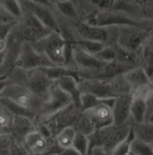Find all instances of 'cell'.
I'll use <instances>...</instances> for the list:
<instances>
[{"instance_id":"cell-40","label":"cell","mask_w":153,"mask_h":155,"mask_svg":"<svg viewBox=\"0 0 153 155\" xmlns=\"http://www.w3.org/2000/svg\"><path fill=\"white\" fill-rule=\"evenodd\" d=\"M8 83V79H4V80H0V92L2 91V89L4 88V87Z\"/></svg>"},{"instance_id":"cell-31","label":"cell","mask_w":153,"mask_h":155,"mask_svg":"<svg viewBox=\"0 0 153 155\" xmlns=\"http://www.w3.org/2000/svg\"><path fill=\"white\" fill-rule=\"evenodd\" d=\"M134 134L132 132V133L130 134V135L128 136L127 139H125L123 142H122L115 150L112 152L111 155H128L130 154V148H131V143L132 142V140L134 139Z\"/></svg>"},{"instance_id":"cell-23","label":"cell","mask_w":153,"mask_h":155,"mask_svg":"<svg viewBox=\"0 0 153 155\" xmlns=\"http://www.w3.org/2000/svg\"><path fill=\"white\" fill-rule=\"evenodd\" d=\"M55 8L57 14L62 18L70 22H78L73 1H55Z\"/></svg>"},{"instance_id":"cell-25","label":"cell","mask_w":153,"mask_h":155,"mask_svg":"<svg viewBox=\"0 0 153 155\" xmlns=\"http://www.w3.org/2000/svg\"><path fill=\"white\" fill-rule=\"evenodd\" d=\"M73 128L75 129L76 133L84 134L87 137H90L96 131L93 122L84 112H81V114L78 116L75 124H73Z\"/></svg>"},{"instance_id":"cell-24","label":"cell","mask_w":153,"mask_h":155,"mask_svg":"<svg viewBox=\"0 0 153 155\" xmlns=\"http://www.w3.org/2000/svg\"><path fill=\"white\" fill-rule=\"evenodd\" d=\"M76 131L73 126H70L62 130L55 138V142L59 149L62 152L73 147V143L76 136Z\"/></svg>"},{"instance_id":"cell-35","label":"cell","mask_w":153,"mask_h":155,"mask_svg":"<svg viewBox=\"0 0 153 155\" xmlns=\"http://www.w3.org/2000/svg\"><path fill=\"white\" fill-rule=\"evenodd\" d=\"M16 22L6 23V24H0V41L1 40H5V39H7L9 37V35L12 33L13 28L15 27Z\"/></svg>"},{"instance_id":"cell-37","label":"cell","mask_w":153,"mask_h":155,"mask_svg":"<svg viewBox=\"0 0 153 155\" xmlns=\"http://www.w3.org/2000/svg\"><path fill=\"white\" fill-rule=\"evenodd\" d=\"M93 3L100 11H107L113 9L115 0H95Z\"/></svg>"},{"instance_id":"cell-30","label":"cell","mask_w":153,"mask_h":155,"mask_svg":"<svg viewBox=\"0 0 153 155\" xmlns=\"http://www.w3.org/2000/svg\"><path fill=\"white\" fill-rule=\"evenodd\" d=\"M116 45V44H115ZM115 46H105V48L96 53L95 56L104 62L109 63L115 61L116 59V49Z\"/></svg>"},{"instance_id":"cell-9","label":"cell","mask_w":153,"mask_h":155,"mask_svg":"<svg viewBox=\"0 0 153 155\" xmlns=\"http://www.w3.org/2000/svg\"><path fill=\"white\" fill-rule=\"evenodd\" d=\"M55 65L48 59V57L38 51L31 43L24 42L22 46L16 67L29 71L42 68L54 67Z\"/></svg>"},{"instance_id":"cell-33","label":"cell","mask_w":153,"mask_h":155,"mask_svg":"<svg viewBox=\"0 0 153 155\" xmlns=\"http://www.w3.org/2000/svg\"><path fill=\"white\" fill-rule=\"evenodd\" d=\"M10 155H31V153L25 146L24 142H22L14 136Z\"/></svg>"},{"instance_id":"cell-41","label":"cell","mask_w":153,"mask_h":155,"mask_svg":"<svg viewBox=\"0 0 153 155\" xmlns=\"http://www.w3.org/2000/svg\"><path fill=\"white\" fill-rule=\"evenodd\" d=\"M128 155H132V154H131V153H130V154H128Z\"/></svg>"},{"instance_id":"cell-8","label":"cell","mask_w":153,"mask_h":155,"mask_svg":"<svg viewBox=\"0 0 153 155\" xmlns=\"http://www.w3.org/2000/svg\"><path fill=\"white\" fill-rule=\"evenodd\" d=\"M117 27V44L120 47L134 53H138L139 50L153 30L136 25H122Z\"/></svg>"},{"instance_id":"cell-38","label":"cell","mask_w":153,"mask_h":155,"mask_svg":"<svg viewBox=\"0 0 153 155\" xmlns=\"http://www.w3.org/2000/svg\"><path fill=\"white\" fill-rule=\"evenodd\" d=\"M12 22H16V21H15L10 16H8L0 7V24H6V23H12Z\"/></svg>"},{"instance_id":"cell-34","label":"cell","mask_w":153,"mask_h":155,"mask_svg":"<svg viewBox=\"0 0 153 155\" xmlns=\"http://www.w3.org/2000/svg\"><path fill=\"white\" fill-rule=\"evenodd\" d=\"M13 139L11 134L0 135V155H10Z\"/></svg>"},{"instance_id":"cell-10","label":"cell","mask_w":153,"mask_h":155,"mask_svg":"<svg viewBox=\"0 0 153 155\" xmlns=\"http://www.w3.org/2000/svg\"><path fill=\"white\" fill-rule=\"evenodd\" d=\"M78 85L82 94L92 95L103 100H111L117 97L111 79L105 80L80 78V80L78 81Z\"/></svg>"},{"instance_id":"cell-6","label":"cell","mask_w":153,"mask_h":155,"mask_svg":"<svg viewBox=\"0 0 153 155\" xmlns=\"http://www.w3.org/2000/svg\"><path fill=\"white\" fill-rule=\"evenodd\" d=\"M17 83L24 85L43 105L50 97L55 80L51 79L43 71L38 69L29 71H24Z\"/></svg>"},{"instance_id":"cell-12","label":"cell","mask_w":153,"mask_h":155,"mask_svg":"<svg viewBox=\"0 0 153 155\" xmlns=\"http://www.w3.org/2000/svg\"><path fill=\"white\" fill-rule=\"evenodd\" d=\"M114 102L115 99L105 100L100 102L96 106L93 107L92 108L84 111V113L93 122L96 130L109 126L114 124V116L112 109Z\"/></svg>"},{"instance_id":"cell-21","label":"cell","mask_w":153,"mask_h":155,"mask_svg":"<svg viewBox=\"0 0 153 155\" xmlns=\"http://www.w3.org/2000/svg\"><path fill=\"white\" fill-rule=\"evenodd\" d=\"M132 128L135 138L153 146V122L132 124Z\"/></svg>"},{"instance_id":"cell-5","label":"cell","mask_w":153,"mask_h":155,"mask_svg":"<svg viewBox=\"0 0 153 155\" xmlns=\"http://www.w3.org/2000/svg\"><path fill=\"white\" fill-rule=\"evenodd\" d=\"M23 16L13 29L14 34L22 42L34 44L47 37L51 31L44 26L38 19L23 6Z\"/></svg>"},{"instance_id":"cell-1","label":"cell","mask_w":153,"mask_h":155,"mask_svg":"<svg viewBox=\"0 0 153 155\" xmlns=\"http://www.w3.org/2000/svg\"><path fill=\"white\" fill-rule=\"evenodd\" d=\"M38 51L45 54L55 66H64L73 70V45L68 44L60 33L51 32L47 37L32 44Z\"/></svg>"},{"instance_id":"cell-20","label":"cell","mask_w":153,"mask_h":155,"mask_svg":"<svg viewBox=\"0 0 153 155\" xmlns=\"http://www.w3.org/2000/svg\"><path fill=\"white\" fill-rule=\"evenodd\" d=\"M146 103L145 100L140 98H132L131 107V124H141L146 122Z\"/></svg>"},{"instance_id":"cell-39","label":"cell","mask_w":153,"mask_h":155,"mask_svg":"<svg viewBox=\"0 0 153 155\" xmlns=\"http://www.w3.org/2000/svg\"><path fill=\"white\" fill-rule=\"evenodd\" d=\"M90 155H111L109 154L108 153H106V151H104L102 148L100 147H96L94 149H92L90 152H89Z\"/></svg>"},{"instance_id":"cell-27","label":"cell","mask_w":153,"mask_h":155,"mask_svg":"<svg viewBox=\"0 0 153 155\" xmlns=\"http://www.w3.org/2000/svg\"><path fill=\"white\" fill-rule=\"evenodd\" d=\"M130 153L132 155H153V146L134 137L131 143Z\"/></svg>"},{"instance_id":"cell-7","label":"cell","mask_w":153,"mask_h":155,"mask_svg":"<svg viewBox=\"0 0 153 155\" xmlns=\"http://www.w3.org/2000/svg\"><path fill=\"white\" fill-rule=\"evenodd\" d=\"M22 6L31 12L39 21L51 32L59 33V22L53 0L20 1Z\"/></svg>"},{"instance_id":"cell-17","label":"cell","mask_w":153,"mask_h":155,"mask_svg":"<svg viewBox=\"0 0 153 155\" xmlns=\"http://www.w3.org/2000/svg\"><path fill=\"white\" fill-rule=\"evenodd\" d=\"M55 83L60 89H62L71 97L73 104L81 111L80 98L82 93L80 91L78 81L76 80V78L72 76H64L56 79Z\"/></svg>"},{"instance_id":"cell-19","label":"cell","mask_w":153,"mask_h":155,"mask_svg":"<svg viewBox=\"0 0 153 155\" xmlns=\"http://www.w3.org/2000/svg\"><path fill=\"white\" fill-rule=\"evenodd\" d=\"M123 77L132 87V91L139 87L152 84L146 71L140 66L130 70L123 74ZM153 85V84H152Z\"/></svg>"},{"instance_id":"cell-2","label":"cell","mask_w":153,"mask_h":155,"mask_svg":"<svg viewBox=\"0 0 153 155\" xmlns=\"http://www.w3.org/2000/svg\"><path fill=\"white\" fill-rule=\"evenodd\" d=\"M81 112L74 104H71L54 114L39 117L35 123L38 130L44 135L55 139L62 130L73 126Z\"/></svg>"},{"instance_id":"cell-36","label":"cell","mask_w":153,"mask_h":155,"mask_svg":"<svg viewBox=\"0 0 153 155\" xmlns=\"http://www.w3.org/2000/svg\"><path fill=\"white\" fill-rule=\"evenodd\" d=\"M146 103V122H153V89L145 100Z\"/></svg>"},{"instance_id":"cell-16","label":"cell","mask_w":153,"mask_h":155,"mask_svg":"<svg viewBox=\"0 0 153 155\" xmlns=\"http://www.w3.org/2000/svg\"><path fill=\"white\" fill-rule=\"evenodd\" d=\"M137 54L140 67L146 71L153 84V30Z\"/></svg>"},{"instance_id":"cell-15","label":"cell","mask_w":153,"mask_h":155,"mask_svg":"<svg viewBox=\"0 0 153 155\" xmlns=\"http://www.w3.org/2000/svg\"><path fill=\"white\" fill-rule=\"evenodd\" d=\"M35 130H37V125L32 118L24 116H14L11 134L16 139L24 142L25 138Z\"/></svg>"},{"instance_id":"cell-3","label":"cell","mask_w":153,"mask_h":155,"mask_svg":"<svg viewBox=\"0 0 153 155\" xmlns=\"http://www.w3.org/2000/svg\"><path fill=\"white\" fill-rule=\"evenodd\" d=\"M132 133V124L127 123L122 125L111 124L109 126L97 129L89 138L90 151L96 147H100L109 154Z\"/></svg>"},{"instance_id":"cell-14","label":"cell","mask_w":153,"mask_h":155,"mask_svg":"<svg viewBox=\"0 0 153 155\" xmlns=\"http://www.w3.org/2000/svg\"><path fill=\"white\" fill-rule=\"evenodd\" d=\"M132 103V95H123L116 97L113 105L114 124L122 125L131 122V107Z\"/></svg>"},{"instance_id":"cell-22","label":"cell","mask_w":153,"mask_h":155,"mask_svg":"<svg viewBox=\"0 0 153 155\" xmlns=\"http://www.w3.org/2000/svg\"><path fill=\"white\" fill-rule=\"evenodd\" d=\"M116 49V59L115 61L131 70L133 68H136L139 65V57L137 53L129 51L122 47H120L118 44L115 45Z\"/></svg>"},{"instance_id":"cell-29","label":"cell","mask_w":153,"mask_h":155,"mask_svg":"<svg viewBox=\"0 0 153 155\" xmlns=\"http://www.w3.org/2000/svg\"><path fill=\"white\" fill-rule=\"evenodd\" d=\"M74 45L81 48L85 51L91 53L93 55H96V53L101 51L106 46L105 44L100 43V42H96V41H91L82 40V39H78Z\"/></svg>"},{"instance_id":"cell-13","label":"cell","mask_w":153,"mask_h":155,"mask_svg":"<svg viewBox=\"0 0 153 155\" xmlns=\"http://www.w3.org/2000/svg\"><path fill=\"white\" fill-rule=\"evenodd\" d=\"M71 104H73L71 97L66 92L60 89L55 83L51 88L50 95L48 101L42 105L38 118L41 116H49V115L54 114L69 107Z\"/></svg>"},{"instance_id":"cell-11","label":"cell","mask_w":153,"mask_h":155,"mask_svg":"<svg viewBox=\"0 0 153 155\" xmlns=\"http://www.w3.org/2000/svg\"><path fill=\"white\" fill-rule=\"evenodd\" d=\"M24 144L31 155L61 153V151L56 144L55 139L44 135L40 130H38V128L25 138Z\"/></svg>"},{"instance_id":"cell-18","label":"cell","mask_w":153,"mask_h":155,"mask_svg":"<svg viewBox=\"0 0 153 155\" xmlns=\"http://www.w3.org/2000/svg\"><path fill=\"white\" fill-rule=\"evenodd\" d=\"M76 9L78 22L87 23L92 20L97 13L100 11L93 3V1H84V0H74L73 1Z\"/></svg>"},{"instance_id":"cell-32","label":"cell","mask_w":153,"mask_h":155,"mask_svg":"<svg viewBox=\"0 0 153 155\" xmlns=\"http://www.w3.org/2000/svg\"><path fill=\"white\" fill-rule=\"evenodd\" d=\"M112 100V99H111ZM105 101L103 99H99L92 95H88V94H82L81 95V98H80V104H81V111H86L90 108H92L93 107L96 106L97 104H99L100 102Z\"/></svg>"},{"instance_id":"cell-4","label":"cell","mask_w":153,"mask_h":155,"mask_svg":"<svg viewBox=\"0 0 153 155\" xmlns=\"http://www.w3.org/2000/svg\"><path fill=\"white\" fill-rule=\"evenodd\" d=\"M0 98L11 101L19 107L35 115L37 118L42 107V103L30 92L24 85L13 82L9 79L8 83L0 92Z\"/></svg>"},{"instance_id":"cell-28","label":"cell","mask_w":153,"mask_h":155,"mask_svg":"<svg viewBox=\"0 0 153 155\" xmlns=\"http://www.w3.org/2000/svg\"><path fill=\"white\" fill-rule=\"evenodd\" d=\"M72 148L76 153H78L79 155H88L90 152L89 138L84 134L76 133Z\"/></svg>"},{"instance_id":"cell-26","label":"cell","mask_w":153,"mask_h":155,"mask_svg":"<svg viewBox=\"0 0 153 155\" xmlns=\"http://www.w3.org/2000/svg\"><path fill=\"white\" fill-rule=\"evenodd\" d=\"M0 7L3 11L15 21H18L23 16V8L20 1L5 0L0 1Z\"/></svg>"}]
</instances>
